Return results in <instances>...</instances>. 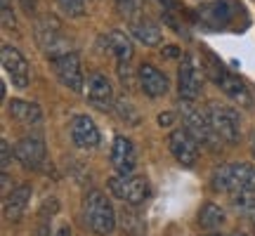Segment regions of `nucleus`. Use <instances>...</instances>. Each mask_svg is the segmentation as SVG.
<instances>
[{"instance_id":"20e7f679","label":"nucleus","mask_w":255,"mask_h":236,"mask_svg":"<svg viewBox=\"0 0 255 236\" xmlns=\"http://www.w3.org/2000/svg\"><path fill=\"white\" fill-rule=\"evenodd\" d=\"M206 114H208V120L213 130H215V135L227 144H237L239 137H241V116H239V111L234 107H229V104L210 102Z\"/></svg>"},{"instance_id":"7c9ffc66","label":"nucleus","mask_w":255,"mask_h":236,"mask_svg":"<svg viewBox=\"0 0 255 236\" xmlns=\"http://www.w3.org/2000/svg\"><path fill=\"white\" fill-rule=\"evenodd\" d=\"M173 123V114H161L158 116V125H170Z\"/></svg>"},{"instance_id":"a211bd4d","label":"nucleus","mask_w":255,"mask_h":236,"mask_svg":"<svg viewBox=\"0 0 255 236\" xmlns=\"http://www.w3.org/2000/svg\"><path fill=\"white\" fill-rule=\"evenodd\" d=\"M31 184H17L12 187V191L5 194V203H2V210H5V220L7 222H19L24 218V213L28 208V201H31Z\"/></svg>"},{"instance_id":"72a5a7b5","label":"nucleus","mask_w":255,"mask_h":236,"mask_svg":"<svg viewBox=\"0 0 255 236\" xmlns=\"http://www.w3.org/2000/svg\"><path fill=\"white\" fill-rule=\"evenodd\" d=\"M156 2H161L163 7H175V2H173V0H156Z\"/></svg>"},{"instance_id":"423d86ee","label":"nucleus","mask_w":255,"mask_h":236,"mask_svg":"<svg viewBox=\"0 0 255 236\" xmlns=\"http://www.w3.org/2000/svg\"><path fill=\"white\" fill-rule=\"evenodd\" d=\"M36 40H38V45H40V50H43L50 59L71 52V43H69V38L64 36L62 26L57 24L55 19H43V21H38Z\"/></svg>"},{"instance_id":"4be33fe9","label":"nucleus","mask_w":255,"mask_h":236,"mask_svg":"<svg viewBox=\"0 0 255 236\" xmlns=\"http://www.w3.org/2000/svg\"><path fill=\"white\" fill-rule=\"evenodd\" d=\"M119 225L126 236H146V222L144 218L135 210V206H123L119 213Z\"/></svg>"},{"instance_id":"9d476101","label":"nucleus","mask_w":255,"mask_h":236,"mask_svg":"<svg viewBox=\"0 0 255 236\" xmlns=\"http://www.w3.org/2000/svg\"><path fill=\"white\" fill-rule=\"evenodd\" d=\"M168 149L175 156V161L184 168H191L199 158V139L187 127H175L168 135Z\"/></svg>"},{"instance_id":"7ed1b4c3","label":"nucleus","mask_w":255,"mask_h":236,"mask_svg":"<svg viewBox=\"0 0 255 236\" xmlns=\"http://www.w3.org/2000/svg\"><path fill=\"white\" fill-rule=\"evenodd\" d=\"M206 69H208V76L213 78V83H215V85H220V90L225 92L229 100H234L239 107H246V109H251V107H253V95H251L248 85L241 81L239 76L229 73L227 69H225L218 59H213V57L208 59Z\"/></svg>"},{"instance_id":"2eb2a0df","label":"nucleus","mask_w":255,"mask_h":236,"mask_svg":"<svg viewBox=\"0 0 255 236\" xmlns=\"http://www.w3.org/2000/svg\"><path fill=\"white\" fill-rule=\"evenodd\" d=\"M85 95H88V102H90L95 109H100V111L114 109V90H111V83L104 73L95 71L88 76Z\"/></svg>"},{"instance_id":"a878e982","label":"nucleus","mask_w":255,"mask_h":236,"mask_svg":"<svg viewBox=\"0 0 255 236\" xmlns=\"http://www.w3.org/2000/svg\"><path fill=\"white\" fill-rule=\"evenodd\" d=\"M57 2L69 17H83L88 7V0H57Z\"/></svg>"},{"instance_id":"473e14b6","label":"nucleus","mask_w":255,"mask_h":236,"mask_svg":"<svg viewBox=\"0 0 255 236\" xmlns=\"http://www.w3.org/2000/svg\"><path fill=\"white\" fill-rule=\"evenodd\" d=\"M57 236H71V229H69V227H62L59 232H57Z\"/></svg>"},{"instance_id":"2f4dec72","label":"nucleus","mask_w":255,"mask_h":236,"mask_svg":"<svg viewBox=\"0 0 255 236\" xmlns=\"http://www.w3.org/2000/svg\"><path fill=\"white\" fill-rule=\"evenodd\" d=\"M38 236H50V227H47V222H43V225H40V229H38Z\"/></svg>"},{"instance_id":"c85d7f7f","label":"nucleus","mask_w":255,"mask_h":236,"mask_svg":"<svg viewBox=\"0 0 255 236\" xmlns=\"http://www.w3.org/2000/svg\"><path fill=\"white\" fill-rule=\"evenodd\" d=\"M57 210H59V203H57V199H45L43 201V206H40V218H52Z\"/></svg>"},{"instance_id":"39448f33","label":"nucleus","mask_w":255,"mask_h":236,"mask_svg":"<svg viewBox=\"0 0 255 236\" xmlns=\"http://www.w3.org/2000/svg\"><path fill=\"white\" fill-rule=\"evenodd\" d=\"M109 191L119 201H126L128 206H142L151 196V184L146 177L139 175H114L109 180Z\"/></svg>"},{"instance_id":"6e6552de","label":"nucleus","mask_w":255,"mask_h":236,"mask_svg":"<svg viewBox=\"0 0 255 236\" xmlns=\"http://www.w3.org/2000/svg\"><path fill=\"white\" fill-rule=\"evenodd\" d=\"M0 62H2V71L9 78V83L17 90H26L28 85H31V64L26 62V57L21 55L17 47L2 45Z\"/></svg>"},{"instance_id":"c756f323","label":"nucleus","mask_w":255,"mask_h":236,"mask_svg":"<svg viewBox=\"0 0 255 236\" xmlns=\"http://www.w3.org/2000/svg\"><path fill=\"white\" fill-rule=\"evenodd\" d=\"M163 52H165V57H168V59H177V57H184L182 52H180V47H175V45L163 47Z\"/></svg>"},{"instance_id":"bb28decb","label":"nucleus","mask_w":255,"mask_h":236,"mask_svg":"<svg viewBox=\"0 0 255 236\" xmlns=\"http://www.w3.org/2000/svg\"><path fill=\"white\" fill-rule=\"evenodd\" d=\"M0 5H2V28H14L17 26V21H14V12L9 7V0H0Z\"/></svg>"},{"instance_id":"393cba45","label":"nucleus","mask_w":255,"mask_h":236,"mask_svg":"<svg viewBox=\"0 0 255 236\" xmlns=\"http://www.w3.org/2000/svg\"><path fill=\"white\" fill-rule=\"evenodd\" d=\"M116 7H119L121 17H126L128 21L144 17V2L142 0H116Z\"/></svg>"},{"instance_id":"f03ea898","label":"nucleus","mask_w":255,"mask_h":236,"mask_svg":"<svg viewBox=\"0 0 255 236\" xmlns=\"http://www.w3.org/2000/svg\"><path fill=\"white\" fill-rule=\"evenodd\" d=\"M213 187L222 194H255V165L227 163L213 173Z\"/></svg>"},{"instance_id":"f704fd0d","label":"nucleus","mask_w":255,"mask_h":236,"mask_svg":"<svg viewBox=\"0 0 255 236\" xmlns=\"http://www.w3.org/2000/svg\"><path fill=\"white\" fill-rule=\"evenodd\" d=\"M251 154H253V158H255V132L251 135Z\"/></svg>"},{"instance_id":"ddd939ff","label":"nucleus","mask_w":255,"mask_h":236,"mask_svg":"<svg viewBox=\"0 0 255 236\" xmlns=\"http://www.w3.org/2000/svg\"><path fill=\"white\" fill-rule=\"evenodd\" d=\"M239 9L241 7L232 0H215V2H208V5H203L199 9V17L208 28H215V31L220 28L222 31V28H229V24L237 17Z\"/></svg>"},{"instance_id":"4468645a","label":"nucleus","mask_w":255,"mask_h":236,"mask_svg":"<svg viewBox=\"0 0 255 236\" xmlns=\"http://www.w3.org/2000/svg\"><path fill=\"white\" fill-rule=\"evenodd\" d=\"M111 165L119 175H132L137 168V149L132 139L123 135H116L111 142Z\"/></svg>"},{"instance_id":"f8f14e48","label":"nucleus","mask_w":255,"mask_h":236,"mask_svg":"<svg viewBox=\"0 0 255 236\" xmlns=\"http://www.w3.org/2000/svg\"><path fill=\"white\" fill-rule=\"evenodd\" d=\"M45 156H47L45 142H43V137L38 135L21 137L14 144V158L28 170H40L43 163H45Z\"/></svg>"},{"instance_id":"0eeeda50","label":"nucleus","mask_w":255,"mask_h":236,"mask_svg":"<svg viewBox=\"0 0 255 236\" xmlns=\"http://www.w3.org/2000/svg\"><path fill=\"white\" fill-rule=\"evenodd\" d=\"M50 66H52L57 81L62 83L64 88H69L71 92H85V76H83L81 69V59L73 50L50 59Z\"/></svg>"},{"instance_id":"b1692460","label":"nucleus","mask_w":255,"mask_h":236,"mask_svg":"<svg viewBox=\"0 0 255 236\" xmlns=\"http://www.w3.org/2000/svg\"><path fill=\"white\" fill-rule=\"evenodd\" d=\"M232 206L244 220H248L255 227V194H234L232 196Z\"/></svg>"},{"instance_id":"6ab92c4d","label":"nucleus","mask_w":255,"mask_h":236,"mask_svg":"<svg viewBox=\"0 0 255 236\" xmlns=\"http://www.w3.org/2000/svg\"><path fill=\"white\" fill-rule=\"evenodd\" d=\"M128 26H130L132 38L139 40V43L146 45V47L161 45V40H163V31H161V26H158L156 21H151L146 14L144 17H139V19H135V21H128Z\"/></svg>"},{"instance_id":"c9c22d12","label":"nucleus","mask_w":255,"mask_h":236,"mask_svg":"<svg viewBox=\"0 0 255 236\" xmlns=\"http://www.w3.org/2000/svg\"><path fill=\"white\" fill-rule=\"evenodd\" d=\"M206 236H222V234H215V232H210V234H206Z\"/></svg>"},{"instance_id":"aec40b11","label":"nucleus","mask_w":255,"mask_h":236,"mask_svg":"<svg viewBox=\"0 0 255 236\" xmlns=\"http://www.w3.org/2000/svg\"><path fill=\"white\" fill-rule=\"evenodd\" d=\"M102 43L107 47V52H111L119 64H128L132 59V52H135L132 50V40L123 31H109L107 36L102 38Z\"/></svg>"},{"instance_id":"5701e85b","label":"nucleus","mask_w":255,"mask_h":236,"mask_svg":"<svg viewBox=\"0 0 255 236\" xmlns=\"http://www.w3.org/2000/svg\"><path fill=\"white\" fill-rule=\"evenodd\" d=\"M196 220H199V227L206 229V232H215V229H220L222 225H225V220H227V215H225V210L220 208L218 203H213V201H206L203 206H201L199 215H196Z\"/></svg>"},{"instance_id":"f3484780","label":"nucleus","mask_w":255,"mask_h":236,"mask_svg":"<svg viewBox=\"0 0 255 236\" xmlns=\"http://www.w3.org/2000/svg\"><path fill=\"white\" fill-rule=\"evenodd\" d=\"M71 139L78 149H95L100 144V127L90 116H73L71 118Z\"/></svg>"},{"instance_id":"dca6fc26","label":"nucleus","mask_w":255,"mask_h":236,"mask_svg":"<svg viewBox=\"0 0 255 236\" xmlns=\"http://www.w3.org/2000/svg\"><path fill=\"white\" fill-rule=\"evenodd\" d=\"M137 81H139V88L146 97H163L165 92L170 90V83H168V76L163 71H158L154 64H142L137 69Z\"/></svg>"},{"instance_id":"1a4fd4ad","label":"nucleus","mask_w":255,"mask_h":236,"mask_svg":"<svg viewBox=\"0 0 255 236\" xmlns=\"http://www.w3.org/2000/svg\"><path fill=\"white\" fill-rule=\"evenodd\" d=\"M201 88H203V71L196 66L194 57L184 55L182 64H180V71H177V92H180V100H184V102L199 100Z\"/></svg>"},{"instance_id":"412c9836","label":"nucleus","mask_w":255,"mask_h":236,"mask_svg":"<svg viewBox=\"0 0 255 236\" xmlns=\"http://www.w3.org/2000/svg\"><path fill=\"white\" fill-rule=\"evenodd\" d=\"M7 111L14 120L24 123V125H33V123H38L43 118L40 107H38L36 102H26V100H9Z\"/></svg>"},{"instance_id":"cd10ccee","label":"nucleus","mask_w":255,"mask_h":236,"mask_svg":"<svg viewBox=\"0 0 255 236\" xmlns=\"http://www.w3.org/2000/svg\"><path fill=\"white\" fill-rule=\"evenodd\" d=\"M0 156H2V170H7L12 165V146H9L7 139L0 142Z\"/></svg>"},{"instance_id":"f257e3e1","label":"nucleus","mask_w":255,"mask_h":236,"mask_svg":"<svg viewBox=\"0 0 255 236\" xmlns=\"http://www.w3.org/2000/svg\"><path fill=\"white\" fill-rule=\"evenodd\" d=\"M83 225L97 236H109L116 225H119V215L107 199V194L100 189H92L85 194L83 199Z\"/></svg>"},{"instance_id":"e433bc0d","label":"nucleus","mask_w":255,"mask_h":236,"mask_svg":"<svg viewBox=\"0 0 255 236\" xmlns=\"http://www.w3.org/2000/svg\"><path fill=\"white\" fill-rule=\"evenodd\" d=\"M237 236H246V234H237Z\"/></svg>"},{"instance_id":"9b49d317","label":"nucleus","mask_w":255,"mask_h":236,"mask_svg":"<svg viewBox=\"0 0 255 236\" xmlns=\"http://www.w3.org/2000/svg\"><path fill=\"white\" fill-rule=\"evenodd\" d=\"M182 123L191 135L199 139V144L213 146L215 142H220V137L215 135V130H213V125H210L208 114H206V111L196 109V107H191V104H184L182 107Z\"/></svg>"}]
</instances>
